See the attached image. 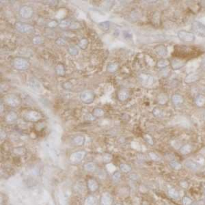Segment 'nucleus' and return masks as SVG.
Returning <instances> with one entry per match:
<instances>
[{
    "label": "nucleus",
    "mask_w": 205,
    "mask_h": 205,
    "mask_svg": "<svg viewBox=\"0 0 205 205\" xmlns=\"http://www.w3.org/2000/svg\"><path fill=\"white\" fill-rule=\"evenodd\" d=\"M200 54V51L192 46L177 45L174 47V55L176 58H181L185 60V58H193L198 56Z\"/></svg>",
    "instance_id": "1"
},
{
    "label": "nucleus",
    "mask_w": 205,
    "mask_h": 205,
    "mask_svg": "<svg viewBox=\"0 0 205 205\" xmlns=\"http://www.w3.org/2000/svg\"><path fill=\"white\" fill-rule=\"evenodd\" d=\"M23 118L25 121L28 122H37L41 119L42 115L37 111L30 110L24 112Z\"/></svg>",
    "instance_id": "2"
},
{
    "label": "nucleus",
    "mask_w": 205,
    "mask_h": 205,
    "mask_svg": "<svg viewBox=\"0 0 205 205\" xmlns=\"http://www.w3.org/2000/svg\"><path fill=\"white\" fill-rule=\"evenodd\" d=\"M191 29L193 33L197 36L204 38L205 37V25L200 21H195L193 22L191 25Z\"/></svg>",
    "instance_id": "3"
},
{
    "label": "nucleus",
    "mask_w": 205,
    "mask_h": 205,
    "mask_svg": "<svg viewBox=\"0 0 205 205\" xmlns=\"http://www.w3.org/2000/svg\"><path fill=\"white\" fill-rule=\"evenodd\" d=\"M28 86L30 89L36 93H42L43 92L44 88L41 83L36 78H29L28 80Z\"/></svg>",
    "instance_id": "4"
},
{
    "label": "nucleus",
    "mask_w": 205,
    "mask_h": 205,
    "mask_svg": "<svg viewBox=\"0 0 205 205\" xmlns=\"http://www.w3.org/2000/svg\"><path fill=\"white\" fill-rule=\"evenodd\" d=\"M13 64L14 68L19 71H25L29 66L28 61L23 58H16L13 61Z\"/></svg>",
    "instance_id": "5"
},
{
    "label": "nucleus",
    "mask_w": 205,
    "mask_h": 205,
    "mask_svg": "<svg viewBox=\"0 0 205 205\" xmlns=\"http://www.w3.org/2000/svg\"><path fill=\"white\" fill-rule=\"evenodd\" d=\"M179 39L185 42H192L195 40V36L193 33L185 30H180L177 33Z\"/></svg>",
    "instance_id": "6"
},
{
    "label": "nucleus",
    "mask_w": 205,
    "mask_h": 205,
    "mask_svg": "<svg viewBox=\"0 0 205 205\" xmlns=\"http://www.w3.org/2000/svg\"><path fill=\"white\" fill-rule=\"evenodd\" d=\"M4 101L7 105L12 107V108H16L21 104V100H20L19 97H18L15 95H13V94H10V95L5 96L4 97Z\"/></svg>",
    "instance_id": "7"
},
{
    "label": "nucleus",
    "mask_w": 205,
    "mask_h": 205,
    "mask_svg": "<svg viewBox=\"0 0 205 205\" xmlns=\"http://www.w3.org/2000/svg\"><path fill=\"white\" fill-rule=\"evenodd\" d=\"M95 93L92 90H85L83 91L80 95V99L83 103L86 104H90L95 100Z\"/></svg>",
    "instance_id": "8"
},
{
    "label": "nucleus",
    "mask_w": 205,
    "mask_h": 205,
    "mask_svg": "<svg viewBox=\"0 0 205 205\" xmlns=\"http://www.w3.org/2000/svg\"><path fill=\"white\" fill-rule=\"evenodd\" d=\"M15 28L18 32L27 34V33H32L34 32V27L29 24L22 23V22H17L15 23Z\"/></svg>",
    "instance_id": "9"
},
{
    "label": "nucleus",
    "mask_w": 205,
    "mask_h": 205,
    "mask_svg": "<svg viewBox=\"0 0 205 205\" xmlns=\"http://www.w3.org/2000/svg\"><path fill=\"white\" fill-rule=\"evenodd\" d=\"M33 13H34L33 9L31 7L27 6V5L23 6L19 10V15L22 18H25V19H28V18L32 17L33 16Z\"/></svg>",
    "instance_id": "10"
},
{
    "label": "nucleus",
    "mask_w": 205,
    "mask_h": 205,
    "mask_svg": "<svg viewBox=\"0 0 205 205\" xmlns=\"http://www.w3.org/2000/svg\"><path fill=\"white\" fill-rule=\"evenodd\" d=\"M186 63V61L183 60V59L178 58H174L172 60L171 65L172 67L174 70H178L180 69V68H182Z\"/></svg>",
    "instance_id": "11"
},
{
    "label": "nucleus",
    "mask_w": 205,
    "mask_h": 205,
    "mask_svg": "<svg viewBox=\"0 0 205 205\" xmlns=\"http://www.w3.org/2000/svg\"><path fill=\"white\" fill-rule=\"evenodd\" d=\"M85 155H86L85 151H78V152L74 153L71 155V157H70V160L73 163H78V162H80L84 159Z\"/></svg>",
    "instance_id": "12"
},
{
    "label": "nucleus",
    "mask_w": 205,
    "mask_h": 205,
    "mask_svg": "<svg viewBox=\"0 0 205 205\" xmlns=\"http://www.w3.org/2000/svg\"><path fill=\"white\" fill-rule=\"evenodd\" d=\"M113 198L112 195L108 193H103L101 198V205H112Z\"/></svg>",
    "instance_id": "13"
},
{
    "label": "nucleus",
    "mask_w": 205,
    "mask_h": 205,
    "mask_svg": "<svg viewBox=\"0 0 205 205\" xmlns=\"http://www.w3.org/2000/svg\"><path fill=\"white\" fill-rule=\"evenodd\" d=\"M185 165L187 168L191 170H197L200 168V165L197 163V162L193 161L191 160H187L186 161L185 163Z\"/></svg>",
    "instance_id": "14"
},
{
    "label": "nucleus",
    "mask_w": 205,
    "mask_h": 205,
    "mask_svg": "<svg viewBox=\"0 0 205 205\" xmlns=\"http://www.w3.org/2000/svg\"><path fill=\"white\" fill-rule=\"evenodd\" d=\"M129 97V92L127 89H121L118 93V98L120 101H125Z\"/></svg>",
    "instance_id": "15"
},
{
    "label": "nucleus",
    "mask_w": 205,
    "mask_h": 205,
    "mask_svg": "<svg viewBox=\"0 0 205 205\" xmlns=\"http://www.w3.org/2000/svg\"><path fill=\"white\" fill-rule=\"evenodd\" d=\"M88 187L90 191H95L99 189V184L94 179H90L88 182Z\"/></svg>",
    "instance_id": "16"
},
{
    "label": "nucleus",
    "mask_w": 205,
    "mask_h": 205,
    "mask_svg": "<svg viewBox=\"0 0 205 205\" xmlns=\"http://www.w3.org/2000/svg\"><path fill=\"white\" fill-rule=\"evenodd\" d=\"M155 51L161 56H165L168 54V49L165 46L160 45L155 48Z\"/></svg>",
    "instance_id": "17"
},
{
    "label": "nucleus",
    "mask_w": 205,
    "mask_h": 205,
    "mask_svg": "<svg viewBox=\"0 0 205 205\" xmlns=\"http://www.w3.org/2000/svg\"><path fill=\"white\" fill-rule=\"evenodd\" d=\"M18 116L17 114H16L14 112H10V113H8L7 114L6 118H5V120H6V121L8 122V123H13V122L16 121V120H17Z\"/></svg>",
    "instance_id": "18"
},
{
    "label": "nucleus",
    "mask_w": 205,
    "mask_h": 205,
    "mask_svg": "<svg viewBox=\"0 0 205 205\" xmlns=\"http://www.w3.org/2000/svg\"><path fill=\"white\" fill-rule=\"evenodd\" d=\"M55 72H56L57 75H59V76H64L66 73L64 66L61 64H58V65L55 66Z\"/></svg>",
    "instance_id": "19"
},
{
    "label": "nucleus",
    "mask_w": 205,
    "mask_h": 205,
    "mask_svg": "<svg viewBox=\"0 0 205 205\" xmlns=\"http://www.w3.org/2000/svg\"><path fill=\"white\" fill-rule=\"evenodd\" d=\"M97 199L95 196H88L84 202V205H97Z\"/></svg>",
    "instance_id": "20"
},
{
    "label": "nucleus",
    "mask_w": 205,
    "mask_h": 205,
    "mask_svg": "<svg viewBox=\"0 0 205 205\" xmlns=\"http://www.w3.org/2000/svg\"><path fill=\"white\" fill-rule=\"evenodd\" d=\"M110 23L108 21H103V22H101L100 23H99V27L101 29V30H103V32H108L109 29H110Z\"/></svg>",
    "instance_id": "21"
},
{
    "label": "nucleus",
    "mask_w": 205,
    "mask_h": 205,
    "mask_svg": "<svg viewBox=\"0 0 205 205\" xmlns=\"http://www.w3.org/2000/svg\"><path fill=\"white\" fill-rule=\"evenodd\" d=\"M172 102L174 103L175 105H178L181 103H183V98L182 96L179 95H174L172 97Z\"/></svg>",
    "instance_id": "22"
},
{
    "label": "nucleus",
    "mask_w": 205,
    "mask_h": 205,
    "mask_svg": "<svg viewBox=\"0 0 205 205\" xmlns=\"http://www.w3.org/2000/svg\"><path fill=\"white\" fill-rule=\"evenodd\" d=\"M85 138L83 136H77L73 139V143L77 146H82L84 144Z\"/></svg>",
    "instance_id": "23"
},
{
    "label": "nucleus",
    "mask_w": 205,
    "mask_h": 205,
    "mask_svg": "<svg viewBox=\"0 0 205 205\" xmlns=\"http://www.w3.org/2000/svg\"><path fill=\"white\" fill-rule=\"evenodd\" d=\"M195 103L198 106L202 107L205 105V97L203 95H198L195 99Z\"/></svg>",
    "instance_id": "24"
},
{
    "label": "nucleus",
    "mask_w": 205,
    "mask_h": 205,
    "mask_svg": "<svg viewBox=\"0 0 205 205\" xmlns=\"http://www.w3.org/2000/svg\"><path fill=\"white\" fill-rule=\"evenodd\" d=\"M192 150V147L191 145L189 144H186L183 146L181 147V148L180 149V153L183 155H187L188 153H191V151Z\"/></svg>",
    "instance_id": "25"
},
{
    "label": "nucleus",
    "mask_w": 205,
    "mask_h": 205,
    "mask_svg": "<svg viewBox=\"0 0 205 205\" xmlns=\"http://www.w3.org/2000/svg\"><path fill=\"white\" fill-rule=\"evenodd\" d=\"M199 77L198 76L195 74H192V75H189L185 78V82L187 83H191L194 82L195 81L198 80Z\"/></svg>",
    "instance_id": "26"
},
{
    "label": "nucleus",
    "mask_w": 205,
    "mask_h": 205,
    "mask_svg": "<svg viewBox=\"0 0 205 205\" xmlns=\"http://www.w3.org/2000/svg\"><path fill=\"white\" fill-rule=\"evenodd\" d=\"M119 68V64L116 63V62H114V63H110L109 64L108 66H107V69L109 72H115L116 70Z\"/></svg>",
    "instance_id": "27"
},
{
    "label": "nucleus",
    "mask_w": 205,
    "mask_h": 205,
    "mask_svg": "<svg viewBox=\"0 0 205 205\" xmlns=\"http://www.w3.org/2000/svg\"><path fill=\"white\" fill-rule=\"evenodd\" d=\"M68 52L70 55H73V56H75V55L79 54V49L76 47H75V46H71V47H68Z\"/></svg>",
    "instance_id": "28"
},
{
    "label": "nucleus",
    "mask_w": 205,
    "mask_h": 205,
    "mask_svg": "<svg viewBox=\"0 0 205 205\" xmlns=\"http://www.w3.org/2000/svg\"><path fill=\"white\" fill-rule=\"evenodd\" d=\"M88 45V40L86 39V38H83L79 41L78 46L80 49H83V50H85L86 49Z\"/></svg>",
    "instance_id": "29"
},
{
    "label": "nucleus",
    "mask_w": 205,
    "mask_h": 205,
    "mask_svg": "<svg viewBox=\"0 0 205 205\" xmlns=\"http://www.w3.org/2000/svg\"><path fill=\"white\" fill-rule=\"evenodd\" d=\"M169 64H170V62H169L168 60H165V59H163V60H161L159 61L157 65L159 68H165L166 66H168Z\"/></svg>",
    "instance_id": "30"
},
{
    "label": "nucleus",
    "mask_w": 205,
    "mask_h": 205,
    "mask_svg": "<svg viewBox=\"0 0 205 205\" xmlns=\"http://www.w3.org/2000/svg\"><path fill=\"white\" fill-rule=\"evenodd\" d=\"M84 168L88 172H94L96 168L95 164L93 163H88L84 165Z\"/></svg>",
    "instance_id": "31"
},
{
    "label": "nucleus",
    "mask_w": 205,
    "mask_h": 205,
    "mask_svg": "<svg viewBox=\"0 0 205 205\" xmlns=\"http://www.w3.org/2000/svg\"><path fill=\"white\" fill-rule=\"evenodd\" d=\"M170 165L172 168L174 169V170H180L182 168V165L181 164L178 162L176 161H171L170 163Z\"/></svg>",
    "instance_id": "32"
},
{
    "label": "nucleus",
    "mask_w": 205,
    "mask_h": 205,
    "mask_svg": "<svg viewBox=\"0 0 205 205\" xmlns=\"http://www.w3.org/2000/svg\"><path fill=\"white\" fill-rule=\"evenodd\" d=\"M93 115L95 116V117H101V116L104 115V111H103L102 109L97 108L95 109V110H94Z\"/></svg>",
    "instance_id": "33"
},
{
    "label": "nucleus",
    "mask_w": 205,
    "mask_h": 205,
    "mask_svg": "<svg viewBox=\"0 0 205 205\" xmlns=\"http://www.w3.org/2000/svg\"><path fill=\"white\" fill-rule=\"evenodd\" d=\"M60 25V27H62V28H65V27H67L68 26H70V25H71V20H68V19L63 20V21L60 22V25Z\"/></svg>",
    "instance_id": "34"
},
{
    "label": "nucleus",
    "mask_w": 205,
    "mask_h": 205,
    "mask_svg": "<svg viewBox=\"0 0 205 205\" xmlns=\"http://www.w3.org/2000/svg\"><path fill=\"white\" fill-rule=\"evenodd\" d=\"M168 193L172 198H173L176 199L179 197L178 192L176 190H175L174 189H170L168 190Z\"/></svg>",
    "instance_id": "35"
},
{
    "label": "nucleus",
    "mask_w": 205,
    "mask_h": 205,
    "mask_svg": "<svg viewBox=\"0 0 205 205\" xmlns=\"http://www.w3.org/2000/svg\"><path fill=\"white\" fill-rule=\"evenodd\" d=\"M121 170L123 172L128 173L129 172L131 171V167L130 165H127V164H121Z\"/></svg>",
    "instance_id": "36"
},
{
    "label": "nucleus",
    "mask_w": 205,
    "mask_h": 205,
    "mask_svg": "<svg viewBox=\"0 0 205 205\" xmlns=\"http://www.w3.org/2000/svg\"><path fill=\"white\" fill-rule=\"evenodd\" d=\"M43 42V39L40 36H36L33 38V43L35 45H39Z\"/></svg>",
    "instance_id": "37"
},
{
    "label": "nucleus",
    "mask_w": 205,
    "mask_h": 205,
    "mask_svg": "<svg viewBox=\"0 0 205 205\" xmlns=\"http://www.w3.org/2000/svg\"><path fill=\"white\" fill-rule=\"evenodd\" d=\"M55 43H56L58 45L63 46L66 45V40L62 38H59L55 40Z\"/></svg>",
    "instance_id": "38"
},
{
    "label": "nucleus",
    "mask_w": 205,
    "mask_h": 205,
    "mask_svg": "<svg viewBox=\"0 0 205 205\" xmlns=\"http://www.w3.org/2000/svg\"><path fill=\"white\" fill-rule=\"evenodd\" d=\"M84 119H85V120H87V121H95V119H96V117L93 115V114H86V115L84 116Z\"/></svg>",
    "instance_id": "39"
},
{
    "label": "nucleus",
    "mask_w": 205,
    "mask_h": 205,
    "mask_svg": "<svg viewBox=\"0 0 205 205\" xmlns=\"http://www.w3.org/2000/svg\"><path fill=\"white\" fill-rule=\"evenodd\" d=\"M191 202H192V200L189 197L185 196L183 198V204L184 205H189L191 204Z\"/></svg>",
    "instance_id": "40"
},
{
    "label": "nucleus",
    "mask_w": 205,
    "mask_h": 205,
    "mask_svg": "<svg viewBox=\"0 0 205 205\" xmlns=\"http://www.w3.org/2000/svg\"><path fill=\"white\" fill-rule=\"evenodd\" d=\"M58 25V21H55V20H53V21H51L48 23V26L51 28H54V27H56Z\"/></svg>",
    "instance_id": "41"
},
{
    "label": "nucleus",
    "mask_w": 205,
    "mask_h": 205,
    "mask_svg": "<svg viewBox=\"0 0 205 205\" xmlns=\"http://www.w3.org/2000/svg\"><path fill=\"white\" fill-rule=\"evenodd\" d=\"M63 88L66 90H71L72 88V84L70 82H65L63 84Z\"/></svg>",
    "instance_id": "42"
},
{
    "label": "nucleus",
    "mask_w": 205,
    "mask_h": 205,
    "mask_svg": "<svg viewBox=\"0 0 205 205\" xmlns=\"http://www.w3.org/2000/svg\"><path fill=\"white\" fill-rule=\"evenodd\" d=\"M123 34H124V36H125V38H128V39H129V38H131L132 37V34L129 32H128V31H125Z\"/></svg>",
    "instance_id": "43"
},
{
    "label": "nucleus",
    "mask_w": 205,
    "mask_h": 205,
    "mask_svg": "<svg viewBox=\"0 0 205 205\" xmlns=\"http://www.w3.org/2000/svg\"><path fill=\"white\" fill-rule=\"evenodd\" d=\"M120 178H121V174L119 172H116L113 174V179L114 180H119Z\"/></svg>",
    "instance_id": "44"
},
{
    "label": "nucleus",
    "mask_w": 205,
    "mask_h": 205,
    "mask_svg": "<svg viewBox=\"0 0 205 205\" xmlns=\"http://www.w3.org/2000/svg\"><path fill=\"white\" fill-rule=\"evenodd\" d=\"M202 64H203V65H204V66L205 67V58L203 59V60H202Z\"/></svg>",
    "instance_id": "45"
},
{
    "label": "nucleus",
    "mask_w": 205,
    "mask_h": 205,
    "mask_svg": "<svg viewBox=\"0 0 205 205\" xmlns=\"http://www.w3.org/2000/svg\"><path fill=\"white\" fill-rule=\"evenodd\" d=\"M116 205H121V204H116Z\"/></svg>",
    "instance_id": "46"
}]
</instances>
